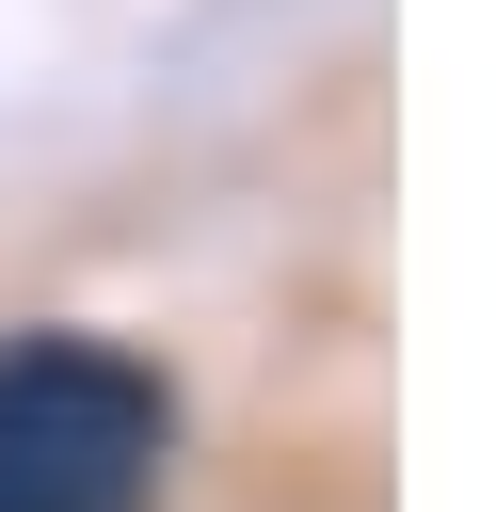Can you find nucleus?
<instances>
[{
  "label": "nucleus",
  "instance_id": "f257e3e1",
  "mask_svg": "<svg viewBox=\"0 0 496 512\" xmlns=\"http://www.w3.org/2000/svg\"><path fill=\"white\" fill-rule=\"evenodd\" d=\"M176 400L112 336H0V512H144Z\"/></svg>",
  "mask_w": 496,
  "mask_h": 512
}]
</instances>
